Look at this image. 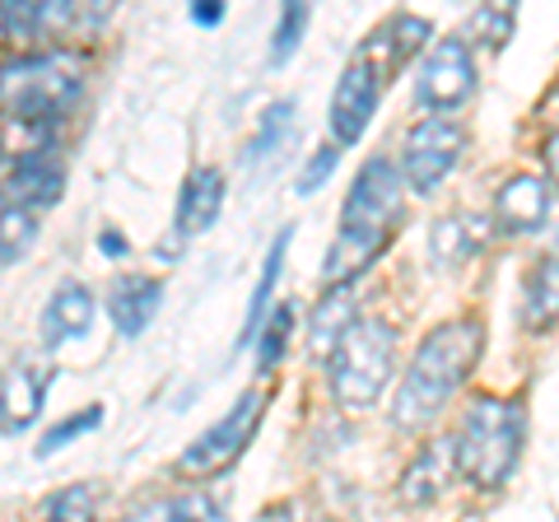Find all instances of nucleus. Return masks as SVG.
I'll use <instances>...</instances> for the list:
<instances>
[{
	"label": "nucleus",
	"instance_id": "obj_1",
	"mask_svg": "<svg viewBox=\"0 0 559 522\" xmlns=\"http://www.w3.org/2000/svg\"><path fill=\"white\" fill-rule=\"evenodd\" d=\"M480 345H485V327L476 318H452L443 327H433L419 341L411 369L396 388V402H392L396 429H425L452 402V392L466 382V373L476 369Z\"/></svg>",
	"mask_w": 559,
	"mask_h": 522
},
{
	"label": "nucleus",
	"instance_id": "obj_2",
	"mask_svg": "<svg viewBox=\"0 0 559 522\" xmlns=\"http://www.w3.org/2000/svg\"><path fill=\"white\" fill-rule=\"evenodd\" d=\"M522 439H527V415L522 402H503V396H476L462 415L457 429V472L476 485V490H499L513 476L522 458Z\"/></svg>",
	"mask_w": 559,
	"mask_h": 522
},
{
	"label": "nucleus",
	"instance_id": "obj_3",
	"mask_svg": "<svg viewBox=\"0 0 559 522\" xmlns=\"http://www.w3.org/2000/svg\"><path fill=\"white\" fill-rule=\"evenodd\" d=\"M326 364H331V396L345 411L373 406L388 392L396 369V332L382 318H359Z\"/></svg>",
	"mask_w": 559,
	"mask_h": 522
},
{
	"label": "nucleus",
	"instance_id": "obj_4",
	"mask_svg": "<svg viewBox=\"0 0 559 522\" xmlns=\"http://www.w3.org/2000/svg\"><path fill=\"white\" fill-rule=\"evenodd\" d=\"M80 98V71L66 57H20L0 66V108L24 121H57Z\"/></svg>",
	"mask_w": 559,
	"mask_h": 522
},
{
	"label": "nucleus",
	"instance_id": "obj_5",
	"mask_svg": "<svg viewBox=\"0 0 559 522\" xmlns=\"http://www.w3.org/2000/svg\"><path fill=\"white\" fill-rule=\"evenodd\" d=\"M396 71V57H392V43L388 33H378L359 47V57L341 71V84L331 94V131H336L341 145H355L364 131H369V117L378 112V98H382V84Z\"/></svg>",
	"mask_w": 559,
	"mask_h": 522
},
{
	"label": "nucleus",
	"instance_id": "obj_6",
	"mask_svg": "<svg viewBox=\"0 0 559 522\" xmlns=\"http://www.w3.org/2000/svg\"><path fill=\"white\" fill-rule=\"evenodd\" d=\"M261 406H266V396H261L257 388L242 392L238 402L229 406V415H224V420H215V425L201 434V439L187 443V452L178 458V476L205 481V476H219L224 466H234V462L242 458V448H248L257 420H261Z\"/></svg>",
	"mask_w": 559,
	"mask_h": 522
},
{
	"label": "nucleus",
	"instance_id": "obj_7",
	"mask_svg": "<svg viewBox=\"0 0 559 522\" xmlns=\"http://www.w3.org/2000/svg\"><path fill=\"white\" fill-rule=\"evenodd\" d=\"M462 150H466V131L457 127V121H448V117L415 121L406 145H401V178L411 182V191L429 197V191L457 168Z\"/></svg>",
	"mask_w": 559,
	"mask_h": 522
},
{
	"label": "nucleus",
	"instance_id": "obj_8",
	"mask_svg": "<svg viewBox=\"0 0 559 522\" xmlns=\"http://www.w3.org/2000/svg\"><path fill=\"white\" fill-rule=\"evenodd\" d=\"M396 215H401V168L378 154V159L359 168V178L345 197L341 224H349V229H373V234H396L392 229Z\"/></svg>",
	"mask_w": 559,
	"mask_h": 522
},
{
	"label": "nucleus",
	"instance_id": "obj_9",
	"mask_svg": "<svg viewBox=\"0 0 559 522\" xmlns=\"http://www.w3.org/2000/svg\"><path fill=\"white\" fill-rule=\"evenodd\" d=\"M476 90V61H471V47L462 38H443L439 47L419 66V84L415 98L429 103V108H457Z\"/></svg>",
	"mask_w": 559,
	"mask_h": 522
},
{
	"label": "nucleus",
	"instance_id": "obj_10",
	"mask_svg": "<svg viewBox=\"0 0 559 522\" xmlns=\"http://www.w3.org/2000/svg\"><path fill=\"white\" fill-rule=\"evenodd\" d=\"M66 187V168L57 159V150H33L24 159H14V168L0 182V205H14V211H43V205H57Z\"/></svg>",
	"mask_w": 559,
	"mask_h": 522
},
{
	"label": "nucleus",
	"instance_id": "obj_11",
	"mask_svg": "<svg viewBox=\"0 0 559 522\" xmlns=\"http://www.w3.org/2000/svg\"><path fill=\"white\" fill-rule=\"evenodd\" d=\"M550 215V182L536 173H518L499 187L495 197V220L503 234H536Z\"/></svg>",
	"mask_w": 559,
	"mask_h": 522
},
{
	"label": "nucleus",
	"instance_id": "obj_12",
	"mask_svg": "<svg viewBox=\"0 0 559 522\" xmlns=\"http://www.w3.org/2000/svg\"><path fill=\"white\" fill-rule=\"evenodd\" d=\"M452 466H457V443L452 439H429V448H419L411 458V466L401 472V503H411V509L433 503L443 495Z\"/></svg>",
	"mask_w": 559,
	"mask_h": 522
},
{
	"label": "nucleus",
	"instance_id": "obj_13",
	"mask_svg": "<svg viewBox=\"0 0 559 522\" xmlns=\"http://www.w3.org/2000/svg\"><path fill=\"white\" fill-rule=\"evenodd\" d=\"M94 294L84 289L80 281H66L51 289V299L43 308V336L51 345H61V341H80V336H90V327H94Z\"/></svg>",
	"mask_w": 559,
	"mask_h": 522
},
{
	"label": "nucleus",
	"instance_id": "obj_14",
	"mask_svg": "<svg viewBox=\"0 0 559 522\" xmlns=\"http://www.w3.org/2000/svg\"><path fill=\"white\" fill-rule=\"evenodd\" d=\"M159 304H164V281H154V275H117V285L108 294V308H112V322L121 336L145 332Z\"/></svg>",
	"mask_w": 559,
	"mask_h": 522
},
{
	"label": "nucleus",
	"instance_id": "obj_15",
	"mask_svg": "<svg viewBox=\"0 0 559 522\" xmlns=\"http://www.w3.org/2000/svg\"><path fill=\"white\" fill-rule=\"evenodd\" d=\"M43 396H47L43 373H33L28 364H10L0 373V429L5 434L28 429L43 415Z\"/></svg>",
	"mask_w": 559,
	"mask_h": 522
},
{
	"label": "nucleus",
	"instance_id": "obj_16",
	"mask_svg": "<svg viewBox=\"0 0 559 522\" xmlns=\"http://www.w3.org/2000/svg\"><path fill=\"white\" fill-rule=\"evenodd\" d=\"M219 205H224V173L219 168H197L182 187V201H178V224H173L178 242L210 229L215 215H219Z\"/></svg>",
	"mask_w": 559,
	"mask_h": 522
},
{
	"label": "nucleus",
	"instance_id": "obj_17",
	"mask_svg": "<svg viewBox=\"0 0 559 522\" xmlns=\"http://www.w3.org/2000/svg\"><path fill=\"white\" fill-rule=\"evenodd\" d=\"M388 242H392V234L349 229V224H341V234H336V242H331V252H326V266H322L326 289L349 285L364 266H373V257H378L382 248H388Z\"/></svg>",
	"mask_w": 559,
	"mask_h": 522
},
{
	"label": "nucleus",
	"instance_id": "obj_18",
	"mask_svg": "<svg viewBox=\"0 0 559 522\" xmlns=\"http://www.w3.org/2000/svg\"><path fill=\"white\" fill-rule=\"evenodd\" d=\"M559 322V257L532 261L527 281H522V327L527 332H550Z\"/></svg>",
	"mask_w": 559,
	"mask_h": 522
},
{
	"label": "nucleus",
	"instance_id": "obj_19",
	"mask_svg": "<svg viewBox=\"0 0 559 522\" xmlns=\"http://www.w3.org/2000/svg\"><path fill=\"white\" fill-rule=\"evenodd\" d=\"M359 322V308H355V285H336V289H326L322 294V304L318 312H312V355L318 359H331L336 355V345L345 341V332Z\"/></svg>",
	"mask_w": 559,
	"mask_h": 522
},
{
	"label": "nucleus",
	"instance_id": "obj_20",
	"mask_svg": "<svg viewBox=\"0 0 559 522\" xmlns=\"http://www.w3.org/2000/svg\"><path fill=\"white\" fill-rule=\"evenodd\" d=\"M289 238H294V229H280V238L271 242L266 261H261V281H257V289H252V304H248V322H242V336H238V345H252V341H257V332H261V327H266V318H271V299H275L280 271H285V252H289Z\"/></svg>",
	"mask_w": 559,
	"mask_h": 522
},
{
	"label": "nucleus",
	"instance_id": "obj_21",
	"mask_svg": "<svg viewBox=\"0 0 559 522\" xmlns=\"http://www.w3.org/2000/svg\"><path fill=\"white\" fill-rule=\"evenodd\" d=\"M47 43V0H0V47Z\"/></svg>",
	"mask_w": 559,
	"mask_h": 522
},
{
	"label": "nucleus",
	"instance_id": "obj_22",
	"mask_svg": "<svg viewBox=\"0 0 559 522\" xmlns=\"http://www.w3.org/2000/svg\"><path fill=\"white\" fill-rule=\"evenodd\" d=\"M127 522H224V509L210 495H173V499H150Z\"/></svg>",
	"mask_w": 559,
	"mask_h": 522
},
{
	"label": "nucleus",
	"instance_id": "obj_23",
	"mask_svg": "<svg viewBox=\"0 0 559 522\" xmlns=\"http://www.w3.org/2000/svg\"><path fill=\"white\" fill-rule=\"evenodd\" d=\"M476 252V238H471V224L466 220H439L429 234V257L439 261V266H462V261Z\"/></svg>",
	"mask_w": 559,
	"mask_h": 522
},
{
	"label": "nucleus",
	"instance_id": "obj_24",
	"mask_svg": "<svg viewBox=\"0 0 559 522\" xmlns=\"http://www.w3.org/2000/svg\"><path fill=\"white\" fill-rule=\"evenodd\" d=\"M33 238H38V224H33L28 211H14V205H0V271L10 266V261H20Z\"/></svg>",
	"mask_w": 559,
	"mask_h": 522
},
{
	"label": "nucleus",
	"instance_id": "obj_25",
	"mask_svg": "<svg viewBox=\"0 0 559 522\" xmlns=\"http://www.w3.org/2000/svg\"><path fill=\"white\" fill-rule=\"evenodd\" d=\"M308 20H312V10L304 5V0H289V5L280 10V20H275V38H271V66H285V61L294 57V47H299Z\"/></svg>",
	"mask_w": 559,
	"mask_h": 522
},
{
	"label": "nucleus",
	"instance_id": "obj_26",
	"mask_svg": "<svg viewBox=\"0 0 559 522\" xmlns=\"http://www.w3.org/2000/svg\"><path fill=\"white\" fill-rule=\"evenodd\" d=\"M509 33H513V10H503V5H485V10H476L466 20V38L495 47V51L509 43Z\"/></svg>",
	"mask_w": 559,
	"mask_h": 522
},
{
	"label": "nucleus",
	"instance_id": "obj_27",
	"mask_svg": "<svg viewBox=\"0 0 559 522\" xmlns=\"http://www.w3.org/2000/svg\"><path fill=\"white\" fill-rule=\"evenodd\" d=\"M289 327H294V312H289V304H280V308H271V318H266V327H261V351H257V369L266 373L271 364L285 355V345H289Z\"/></svg>",
	"mask_w": 559,
	"mask_h": 522
},
{
	"label": "nucleus",
	"instance_id": "obj_28",
	"mask_svg": "<svg viewBox=\"0 0 559 522\" xmlns=\"http://www.w3.org/2000/svg\"><path fill=\"white\" fill-rule=\"evenodd\" d=\"M47 522H98V503L90 485H70L47 503Z\"/></svg>",
	"mask_w": 559,
	"mask_h": 522
},
{
	"label": "nucleus",
	"instance_id": "obj_29",
	"mask_svg": "<svg viewBox=\"0 0 559 522\" xmlns=\"http://www.w3.org/2000/svg\"><path fill=\"white\" fill-rule=\"evenodd\" d=\"M103 425V406H84V411H75L70 420H61L57 429H47L43 434V443H38V458H51L57 448H66V443H75L80 434H90V429H98Z\"/></svg>",
	"mask_w": 559,
	"mask_h": 522
},
{
	"label": "nucleus",
	"instance_id": "obj_30",
	"mask_svg": "<svg viewBox=\"0 0 559 522\" xmlns=\"http://www.w3.org/2000/svg\"><path fill=\"white\" fill-rule=\"evenodd\" d=\"M382 33H388L392 57H396V66H401V61L415 57V51L429 43V20H419V14H396V20L382 28Z\"/></svg>",
	"mask_w": 559,
	"mask_h": 522
},
{
	"label": "nucleus",
	"instance_id": "obj_31",
	"mask_svg": "<svg viewBox=\"0 0 559 522\" xmlns=\"http://www.w3.org/2000/svg\"><path fill=\"white\" fill-rule=\"evenodd\" d=\"M289 117H294V103L285 98V103H271L266 108V117H261V131H257V141H252V150H248V159L252 164H261L266 154L285 141V131H289Z\"/></svg>",
	"mask_w": 559,
	"mask_h": 522
},
{
	"label": "nucleus",
	"instance_id": "obj_32",
	"mask_svg": "<svg viewBox=\"0 0 559 522\" xmlns=\"http://www.w3.org/2000/svg\"><path fill=\"white\" fill-rule=\"evenodd\" d=\"M336 159H341L336 145H326V150L312 154V159L304 164V173H299V182H294V187H299V197H312V187H322V182L331 178V168H336Z\"/></svg>",
	"mask_w": 559,
	"mask_h": 522
},
{
	"label": "nucleus",
	"instance_id": "obj_33",
	"mask_svg": "<svg viewBox=\"0 0 559 522\" xmlns=\"http://www.w3.org/2000/svg\"><path fill=\"white\" fill-rule=\"evenodd\" d=\"M191 20L210 28V24L224 20V5H219V0H197V5H191Z\"/></svg>",
	"mask_w": 559,
	"mask_h": 522
},
{
	"label": "nucleus",
	"instance_id": "obj_34",
	"mask_svg": "<svg viewBox=\"0 0 559 522\" xmlns=\"http://www.w3.org/2000/svg\"><path fill=\"white\" fill-rule=\"evenodd\" d=\"M540 154H546V173H550V182L559 187V131L550 135V141H546V150H540Z\"/></svg>",
	"mask_w": 559,
	"mask_h": 522
},
{
	"label": "nucleus",
	"instance_id": "obj_35",
	"mask_svg": "<svg viewBox=\"0 0 559 522\" xmlns=\"http://www.w3.org/2000/svg\"><path fill=\"white\" fill-rule=\"evenodd\" d=\"M98 248L108 252V257H121V252H127V238H121V234H103V242H98Z\"/></svg>",
	"mask_w": 559,
	"mask_h": 522
},
{
	"label": "nucleus",
	"instance_id": "obj_36",
	"mask_svg": "<svg viewBox=\"0 0 559 522\" xmlns=\"http://www.w3.org/2000/svg\"><path fill=\"white\" fill-rule=\"evenodd\" d=\"M261 522H294V513H289V509H271V513L261 518Z\"/></svg>",
	"mask_w": 559,
	"mask_h": 522
},
{
	"label": "nucleus",
	"instance_id": "obj_37",
	"mask_svg": "<svg viewBox=\"0 0 559 522\" xmlns=\"http://www.w3.org/2000/svg\"><path fill=\"white\" fill-rule=\"evenodd\" d=\"M10 159V141H5V127H0V164Z\"/></svg>",
	"mask_w": 559,
	"mask_h": 522
}]
</instances>
